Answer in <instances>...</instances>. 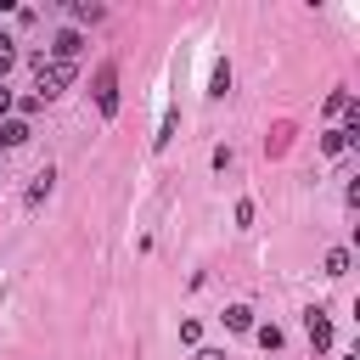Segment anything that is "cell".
<instances>
[{
  "label": "cell",
  "instance_id": "obj_7",
  "mask_svg": "<svg viewBox=\"0 0 360 360\" xmlns=\"http://www.w3.org/2000/svg\"><path fill=\"white\" fill-rule=\"evenodd\" d=\"M51 180H56V174H51V169H39V174H34V186H28V202H39V197L51 191Z\"/></svg>",
  "mask_w": 360,
  "mask_h": 360
},
{
  "label": "cell",
  "instance_id": "obj_13",
  "mask_svg": "<svg viewBox=\"0 0 360 360\" xmlns=\"http://www.w3.org/2000/svg\"><path fill=\"white\" fill-rule=\"evenodd\" d=\"M6 107H11V90H6V84H0V112H6Z\"/></svg>",
  "mask_w": 360,
  "mask_h": 360
},
{
  "label": "cell",
  "instance_id": "obj_2",
  "mask_svg": "<svg viewBox=\"0 0 360 360\" xmlns=\"http://www.w3.org/2000/svg\"><path fill=\"white\" fill-rule=\"evenodd\" d=\"M96 107H101L107 118L118 112V73H112V62H107V68L96 73Z\"/></svg>",
  "mask_w": 360,
  "mask_h": 360
},
{
  "label": "cell",
  "instance_id": "obj_12",
  "mask_svg": "<svg viewBox=\"0 0 360 360\" xmlns=\"http://www.w3.org/2000/svg\"><path fill=\"white\" fill-rule=\"evenodd\" d=\"M197 360H225V354H219V349H202V354H197Z\"/></svg>",
  "mask_w": 360,
  "mask_h": 360
},
{
  "label": "cell",
  "instance_id": "obj_9",
  "mask_svg": "<svg viewBox=\"0 0 360 360\" xmlns=\"http://www.w3.org/2000/svg\"><path fill=\"white\" fill-rule=\"evenodd\" d=\"M349 141H354V135H349V129H326V141H321V146H326V152H343V146H349Z\"/></svg>",
  "mask_w": 360,
  "mask_h": 360
},
{
  "label": "cell",
  "instance_id": "obj_10",
  "mask_svg": "<svg viewBox=\"0 0 360 360\" xmlns=\"http://www.w3.org/2000/svg\"><path fill=\"white\" fill-rule=\"evenodd\" d=\"M225 90H231V68L219 62V68H214V96H225Z\"/></svg>",
  "mask_w": 360,
  "mask_h": 360
},
{
  "label": "cell",
  "instance_id": "obj_8",
  "mask_svg": "<svg viewBox=\"0 0 360 360\" xmlns=\"http://www.w3.org/2000/svg\"><path fill=\"white\" fill-rule=\"evenodd\" d=\"M343 270H349V248H332L326 253V276H343Z\"/></svg>",
  "mask_w": 360,
  "mask_h": 360
},
{
  "label": "cell",
  "instance_id": "obj_11",
  "mask_svg": "<svg viewBox=\"0 0 360 360\" xmlns=\"http://www.w3.org/2000/svg\"><path fill=\"white\" fill-rule=\"evenodd\" d=\"M11 56H17V51H11V39H6V34H0V73H6V68H11Z\"/></svg>",
  "mask_w": 360,
  "mask_h": 360
},
{
  "label": "cell",
  "instance_id": "obj_1",
  "mask_svg": "<svg viewBox=\"0 0 360 360\" xmlns=\"http://www.w3.org/2000/svg\"><path fill=\"white\" fill-rule=\"evenodd\" d=\"M34 68H39V90H34L39 101H51V96H56V90H62V84L73 79V68H68V62H45V56H39Z\"/></svg>",
  "mask_w": 360,
  "mask_h": 360
},
{
  "label": "cell",
  "instance_id": "obj_4",
  "mask_svg": "<svg viewBox=\"0 0 360 360\" xmlns=\"http://www.w3.org/2000/svg\"><path fill=\"white\" fill-rule=\"evenodd\" d=\"M304 332H309L315 349H326V343H332V321H326V309H309V315H304Z\"/></svg>",
  "mask_w": 360,
  "mask_h": 360
},
{
  "label": "cell",
  "instance_id": "obj_5",
  "mask_svg": "<svg viewBox=\"0 0 360 360\" xmlns=\"http://www.w3.org/2000/svg\"><path fill=\"white\" fill-rule=\"evenodd\" d=\"M22 141H28V124H22V118H6V124H0V152H11V146H22Z\"/></svg>",
  "mask_w": 360,
  "mask_h": 360
},
{
  "label": "cell",
  "instance_id": "obj_3",
  "mask_svg": "<svg viewBox=\"0 0 360 360\" xmlns=\"http://www.w3.org/2000/svg\"><path fill=\"white\" fill-rule=\"evenodd\" d=\"M51 51H56V56H51V62H68V68H73V62H79V51H84V34H79V28H62V34H56V45H51Z\"/></svg>",
  "mask_w": 360,
  "mask_h": 360
},
{
  "label": "cell",
  "instance_id": "obj_6",
  "mask_svg": "<svg viewBox=\"0 0 360 360\" xmlns=\"http://www.w3.org/2000/svg\"><path fill=\"white\" fill-rule=\"evenodd\" d=\"M225 326H231V332H248V326H253V309H248V304H231V309H225Z\"/></svg>",
  "mask_w": 360,
  "mask_h": 360
}]
</instances>
